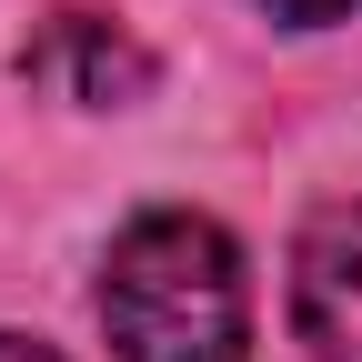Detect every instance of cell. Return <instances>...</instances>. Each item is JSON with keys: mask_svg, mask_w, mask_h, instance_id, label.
I'll use <instances>...</instances> for the list:
<instances>
[{"mask_svg": "<svg viewBox=\"0 0 362 362\" xmlns=\"http://www.w3.org/2000/svg\"><path fill=\"white\" fill-rule=\"evenodd\" d=\"M292 322L312 362H362V192L322 202L292 242Z\"/></svg>", "mask_w": 362, "mask_h": 362, "instance_id": "2", "label": "cell"}, {"mask_svg": "<svg viewBox=\"0 0 362 362\" xmlns=\"http://www.w3.org/2000/svg\"><path fill=\"white\" fill-rule=\"evenodd\" d=\"M272 21H292V30H312V21H352L362 0H262Z\"/></svg>", "mask_w": 362, "mask_h": 362, "instance_id": "4", "label": "cell"}, {"mask_svg": "<svg viewBox=\"0 0 362 362\" xmlns=\"http://www.w3.org/2000/svg\"><path fill=\"white\" fill-rule=\"evenodd\" d=\"M101 332L121 362H242L252 292L211 211H141L101 262Z\"/></svg>", "mask_w": 362, "mask_h": 362, "instance_id": "1", "label": "cell"}, {"mask_svg": "<svg viewBox=\"0 0 362 362\" xmlns=\"http://www.w3.org/2000/svg\"><path fill=\"white\" fill-rule=\"evenodd\" d=\"M21 71H30L40 90H61V101H81V111H121V101L151 90V51H141L131 30L90 21V11H61V21L21 51Z\"/></svg>", "mask_w": 362, "mask_h": 362, "instance_id": "3", "label": "cell"}, {"mask_svg": "<svg viewBox=\"0 0 362 362\" xmlns=\"http://www.w3.org/2000/svg\"><path fill=\"white\" fill-rule=\"evenodd\" d=\"M0 362H61V352H40V342H21V332H0Z\"/></svg>", "mask_w": 362, "mask_h": 362, "instance_id": "5", "label": "cell"}]
</instances>
